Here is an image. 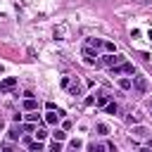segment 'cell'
<instances>
[{
  "label": "cell",
  "instance_id": "9c48e42d",
  "mask_svg": "<svg viewBox=\"0 0 152 152\" xmlns=\"http://www.w3.org/2000/svg\"><path fill=\"white\" fill-rule=\"evenodd\" d=\"M36 107H38V102H36L33 97H26V100H24V109H26V112H33Z\"/></svg>",
  "mask_w": 152,
  "mask_h": 152
},
{
  "label": "cell",
  "instance_id": "cb8c5ba5",
  "mask_svg": "<svg viewBox=\"0 0 152 152\" xmlns=\"http://www.w3.org/2000/svg\"><path fill=\"white\" fill-rule=\"evenodd\" d=\"M102 45H104V48H107V52H114V43H109V40H104V43H102Z\"/></svg>",
  "mask_w": 152,
  "mask_h": 152
},
{
  "label": "cell",
  "instance_id": "603a6c76",
  "mask_svg": "<svg viewBox=\"0 0 152 152\" xmlns=\"http://www.w3.org/2000/svg\"><path fill=\"white\" fill-rule=\"evenodd\" d=\"M24 131H26V133H33V131H36V126L28 121V124H24Z\"/></svg>",
  "mask_w": 152,
  "mask_h": 152
},
{
  "label": "cell",
  "instance_id": "484cf974",
  "mask_svg": "<svg viewBox=\"0 0 152 152\" xmlns=\"http://www.w3.org/2000/svg\"><path fill=\"white\" fill-rule=\"evenodd\" d=\"M140 152H150V150H147V147H142V150H140Z\"/></svg>",
  "mask_w": 152,
  "mask_h": 152
},
{
  "label": "cell",
  "instance_id": "9a60e30c",
  "mask_svg": "<svg viewBox=\"0 0 152 152\" xmlns=\"http://www.w3.org/2000/svg\"><path fill=\"white\" fill-rule=\"evenodd\" d=\"M52 138H55V140H59V142H64V140H66V131H64V128H62V131H55V133H52Z\"/></svg>",
  "mask_w": 152,
  "mask_h": 152
},
{
  "label": "cell",
  "instance_id": "8992f818",
  "mask_svg": "<svg viewBox=\"0 0 152 152\" xmlns=\"http://www.w3.org/2000/svg\"><path fill=\"white\" fill-rule=\"evenodd\" d=\"M7 138H10V140H19V138H21V128H19L17 124H14V126H10V131H7Z\"/></svg>",
  "mask_w": 152,
  "mask_h": 152
},
{
  "label": "cell",
  "instance_id": "44dd1931",
  "mask_svg": "<svg viewBox=\"0 0 152 152\" xmlns=\"http://www.w3.org/2000/svg\"><path fill=\"white\" fill-rule=\"evenodd\" d=\"M135 135L145 138V135H147V128H145V126H138V128H135Z\"/></svg>",
  "mask_w": 152,
  "mask_h": 152
},
{
  "label": "cell",
  "instance_id": "6da1fadb",
  "mask_svg": "<svg viewBox=\"0 0 152 152\" xmlns=\"http://www.w3.org/2000/svg\"><path fill=\"white\" fill-rule=\"evenodd\" d=\"M131 88L138 90L140 95H145V93L150 90V81H147L145 76H133V78H131Z\"/></svg>",
  "mask_w": 152,
  "mask_h": 152
},
{
  "label": "cell",
  "instance_id": "2e32d148",
  "mask_svg": "<svg viewBox=\"0 0 152 152\" xmlns=\"http://www.w3.org/2000/svg\"><path fill=\"white\" fill-rule=\"evenodd\" d=\"M26 121H31V124H33V121H40V114L33 109V112H28V114H26Z\"/></svg>",
  "mask_w": 152,
  "mask_h": 152
},
{
  "label": "cell",
  "instance_id": "e0dca14e",
  "mask_svg": "<svg viewBox=\"0 0 152 152\" xmlns=\"http://www.w3.org/2000/svg\"><path fill=\"white\" fill-rule=\"evenodd\" d=\"M119 88H124V90H131V78H119Z\"/></svg>",
  "mask_w": 152,
  "mask_h": 152
},
{
  "label": "cell",
  "instance_id": "d4e9b609",
  "mask_svg": "<svg viewBox=\"0 0 152 152\" xmlns=\"http://www.w3.org/2000/svg\"><path fill=\"white\" fill-rule=\"evenodd\" d=\"M2 152H14V150H12V145H2Z\"/></svg>",
  "mask_w": 152,
  "mask_h": 152
},
{
  "label": "cell",
  "instance_id": "ac0fdd59",
  "mask_svg": "<svg viewBox=\"0 0 152 152\" xmlns=\"http://www.w3.org/2000/svg\"><path fill=\"white\" fill-rule=\"evenodd\" d=\"M88 45L97 50V48H102V40H100V38H90V40H88Z\"/></svg>",
  "mask_w": 152,
  "mask_h": 152
},
{
  "label": "cell",
  "instance_id": "3957f363",
  "mask_svg": "<svg viewBox=\"0 0 152 152\" xmlns=\"http://www.w3.org/2000/svg\"><path fill=\"white\" fill-rule=\"evenodd\" d=\"M62 116H64V112H62V109H57V112H55V109H48V114H45V124L57 126V121H59Z\"/></svg>",
  "mask_w": 152,
  "mask_h": 152
},
{
  "label": "cell",
  "instance_id": "d6986e66",
  "mask_svg": "<svg viewBox=\"0 0 152 152\" xmlns=\"http://www.w3.org/2000/svg\"><path fill=\"white\" fill-rule=\"evenodd\" d=\"M95 131H97L100 135H107V133H109V128H107L104 124H97V126H95Z\"/></svg>",
  "mask_w": 152,
  "mask_h": 152
},
{
  "label": "cell",
  "instance_id": "7402d4cb",
  "mask_svg": "<svg viewBox=\"0 0 152 152\" xmlns=\"http://www.w3.org/2000/svg\"><path fill=\"white\" fill-rule=\"evenodd\" d=\"M81 145H83V142H81L78 138H74V140H71V150H81Z\"/></svg>",
  "mask_w": 152,
  "mask_h": 152
},
{
  "label": "cell",
  "instance_id": "52a82bcc",
  "mask_svg": "<svg viewBox=\"0 0 152 152\" xmlns=\"http://www.w3.org/2000/svg\"><path fill=\"white\" fill-rule=\"evenodd\" d=\"M14 86H17V78H14V76H10V78H5V81L0 83V93L10 90V88H14Z\"/></svg>",
  "mask_w": 152,
  "mask_h": 152
},
{
  "label": "cell",
  "instance_id": "4316f807",
  "mask_svg": "<svg viewBox=\"0 0 152 152\" xmlns=\"http://www.w3.org/2000/svg\"><path fill=\"white\" fill-rule=\"evenodd\" d=\"M0 128H2V121H0Z\"/></svg>",
  "mask_w": 152,
  "mask_h": 152
},
{
  "label": "cell",
  "instance_id": "4fadbf2b",
  "mask_svg": "<svg viewBox=\"0 0 152 152\" xmlns=\"http://www.w3.org/2000/svg\"><path fill=\"white\" fill-rule=\"evenodd\" d=\"M69 93L71 95H81V83L76 81V83H69Z\"/></svg>",
  "mask_w": 152,
  "mask_h": 152
},
{
  "label": "cell",
  "instance_id": "ffe728a7",
  "mask_svg": "<svg viewBox=\"0 0 152 152\" xmlns=\"http://www.w3.org/2000/svg\"><path fill=\"white\" fill-rule=\"evenodd\" d=\"M50 152H62V142H59V140H55V142L50 145Z\"/></svg>",
  "mask_w": 152,
  "mask_h": 152
},
{
  "label": "cell",
  "instance_id": "7a4b0ae2",
  "mask_svg": "<svg viewBox=\"0 0 152 152\" xmlns=\"http://www.w3.org/2000/svg\"><path fill=\"white\" fill-rule=\"evenodd\" d=\"M121 74H135V66L131 62H121V64L112 66V76H121Z\"/></svg>",
  "mask_w": 152,
  "mask_h": 152
},
{
  "label": "cell",
  "instance_id": "ba28073f",
  "mask_svg": "<svg viewBox=\"0 0 152 152\" xmlns=\"http://www.w3.org/2000/svg\"><path fill=\"white\" fill-rule=\"evenodd\" d=\"M107 102H112V95H109V93H100V95H97V104L104 107Z\"/></svg>",
  "mask_w": 152,
  "mask_h": 152
},
{
  "label": "cell",
  "instance_id": "30bf717a",
  "mask_svg": "<svg viewBox=\"0 0 152 152\" xmlns=\"http://www.w3.org/2000/svg\"><path fill=\"white\" fill-rule=\"evenodd\" d=\"M104 112H107V114H119V104H116V102H107V104H104Z\"/></svg>",
  "mask_w": 152,
  "mask_h": 152
},
{
  "label": "cell",
  "instance_id": "5b68a950",
  "mask_svg": "<svg viewBox=\"0 0 152 152\" xmlns=\"http://www.w3.org/2000/svg\"><path fill=\"white\" fill-rule=\"evenodd\" d=\"M83 62H86V64H95V62H97V52H95L90 45L83 48Z\"/></svg>",
  "mask_w": 152,
  "mask_h": 152
},
{
  "label": "cell",
  "instance_id": "8fae6325",
  "mask_svg": "<svg viewBox=\"0 0 152 152\" xmlns=\"http://www.w3.org/2000/svg\"><path fill=\"white\" fill-rule=\"evenodd\" d=\"M88 150H90V152H109V150H107V145H102V142H93Z\"/></svg>",
  "mask_w": 152,
  "mask_h": 152
},
{
  "label": "cell",
  "instance_id": "7c38bea8",
  "mask_svg": "<svg viewBox=\"0 0 152 152\" xmlns=\"http://www.w3.org/2000/svg\"><path fill=\"white\" fill-rule=\"evenodd\" d=\"M28 150H31V152H43L45 147H43V142H40V140H36V142H28Z\"/></svg>",
  "mask_w": 152,
  "mask_h": 152
},
{
  "label": "cell",
  "instance_id": "277c9868",
  "mask_svg": "<svg viewBox=\"0 0 152 152\" xmlns=\"http://www.w3.org/2000/svg\"><path fill=\"white\" fill-rule=\"evenodd\" d=\"M121 62H124V57H121V55H114V52H109V55L102 57V64H107V66H116V64H121Z\"/></svg>",
  "mask_w": 152,
  "mask_h": 152
},
{
  "label": "cell",
  "instance_id": "5bb4252c",
  "mask_svg": "<svg viewBox=\"0 0 152 152\" xmlns=\"http://www.w3.org/2000/svg\"><path fill=\"white\" fill-rule=\"evenodd\" d=\"M33 135H36V140H40V142H43V140L48 138V131H45V128H36V133H33Z\"/></svg>",
  "mask_w": 152,
  "mask_h": 152
}]
</instances>
